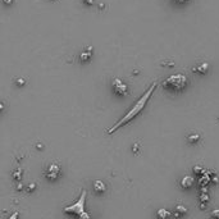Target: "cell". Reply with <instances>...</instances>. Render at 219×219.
<instances>
[{"label": "cell", "mask_w": 219, "mask_h": 219, "mask_svg": "<svg viewBox=\"0 0 219 219\" xmlns=\"http://www.w3.org/2000/svg\"><path fill=\"white\" fill-rule=\"evenodd\" d=\"M85 202H86V191L84 190L81 196H79V199L77 200V202L64 208V213L77 215V219H91L90 214L85 210Z\"/></svg>", "instance_id": "cell-2"}, {"label": "cell", "mask_w": 219, "mask_h": 219, "mask_svg": "<svg viewBox=\"0 0 219 219\" xmlns=\"http://www.w3.org/2000/svg\"><path fill=\"white\" fill-rule=\"evenodd\" d=\"M60 174V167L57 163H51L45 171V176L49 180H57Z\"/></svg>", "instance_id": "cell-4"}, {"label": "cell", "mask_w": 219, "mask_h": 219, "mask_svg": "<svg viewBox=\"0 0 219 219\" xmlns=\"http://www.w3.org/2000/svg\"><path fill=\"white\" fill-rule=\"evenodd\" d=\"M94 190L96 191L98 194H101V192H104V191L106 190V186H105V183L103 181H95L94 182Z\"/></svg>", "instance_id": "cell-6"}, {"label": "cell", "mask_w": 219, "mask_h": 219, "mask_svg": "<svg viewBox=\"0 0 219 219\" xmlns=\"http://www.w3.org/2000/svg\"><path fill=\"white\" fill-rule=\"evenodd\" d=\"M186 213H187V209L183 206V205H177V206H176V213H174L176 216H181V215H183Z\"/></svg>", "instance_id": "cell-9"}, {"label": "cell", "mask_w": 219, "mask_h": 219, "mask_svg": "<svg viewBox=\"0 0 219 219\" xmlns=\"http://www.w3.org/2000/svg\"><path fill=\"white\" fill-rule=\"evenodd\" d=\"M12 2H13V0H4V3H5V4H10Z\"/></svg>", "instance_id": "cell-15"}, {"label": "cell", "mask_w": 219, "mask_h": 219, "mask_svg": "<svg viewBox=\"0 0 219 219\" xmlns=\"http://www.w3.org/2000/svg\"><path fill=\"white\" fill-rule=\"evenodd\" d=\"M155 87H156V84H155V82H154V84L151 85V86H150L146 91H145V94L142 95V96L137 100V101H136V104L130 109V110L126 113V115L125 117H123V118H120L117 123H115V125L112 127V128H109L108 130V133L109 135H110V133H113V132H115L118 128H120V127H123V126H125V125H127V123L128 122H131L133 118H136V117H137L142 110H144V108L146 106V104H147V101H149V99L150 98H151V95H153V92H154V90H155Z\"/></svg>", "instance_id": "cell-1"}, {"label": "cell", "mask_w": 219, "mask_h": 219, "mask_svg": "<svg viewBox=\"0 0 219 219\" xmlns=\"http://www.w3.org/2000/svg\"><path fill=\"white\" fill-rule=\"evenodd\" d=\"M3 108H4V106H3V104L0 103V110H3Z\"/></svg>", "instance_id": "cell-17"}, {"label": "cell", "mask_w": 219, "mask_h": 219, "mask_svg": "<svg viewBox=\"0 0 219 219\" xmlns=\"http://www.w3.org/2000/svg\"><path fill=\"white\" fill-rule=\"evenodd\" d=\"M90 57H91V51H89V53H86V54H82V55H81V59L87 60V59H90Z\"/></svg>", "instance_id": "cell-11"}, {"label": "cell", "mask_w": 219, "mask_h": 219, "mask_svg": "<svg viewBox=\"0 0 219 219\" xmlns=\"http://www.w3.org/2000/svg\"><path fill=\"white\" fill-rule=\"evenodd\" d=\"M187 85V78L183 74H173L169 76L166 81L163 82V86L166 89H169L172 91H181Z\"/></svg>", "instance_id": "cell-3"}, {"label": "cell", "mask_w": 219, "mask_h": 219, "mask_svg": "<svg viewBox=\"0 0 219 219\" xmlns=\"http://www.w3.org/2000/svg\"><path fill=\"white\" fill-rule=\"evenodd\" d=\"M18 218V211H16V213H13L10 216H9V219H17Z\"/></svg>", "instance_id": "cell-13"}, {"label": "cell", "mask_w": 219, "mask_h": 219, "mask_svg": "<svg viewBox=\"0 0 219 219\" xmlns=\"http://www.w3.org/2000/svg\"><path fill=\"white\" fill-rule=\"evenodd\" d=\"M200 140V136L199 135H191V136H188V141L190 142H197Z\"/></svg>", "instance_id": "cell-10"}, {"label": "cell", "mask_w": 219, "mask_h": 219, "mask_svg": "<svg viewBox=\"0 0 219 219\" xmlns=\"http://www.w3.org/2000/svg\"><path fill=\"white\" fill-rule=\"evenodd\" d=\"M192 183H194V178H192V177H188V176L183 177L182 181H181V186H182L183 188L191 187V186H192Z\"/></svg>", "instance_id": "cell-7"}, {"label": "cell", "mask_w": 219, "mask_h": 219, "mask_svg": "<svg viewBox=\"0 0 219 219\" xmlns=\"http://www.w3.org/2000/svg\"><path fill=\"white\" fill-rule=\"evenodd\" d=\"M113 90L117 95H126L128 92V87L126 84H123V81H120L119 78L113 79Z\"/></svg>", "instance_id": "cell-5"}, {"label": "cell", "mask_w": 219, "mask_h": 219, "mask_svg": "<svg viewBox=\"0 0 219 219\" xmlns=\"http://www.w3.org/2000/svg\"><path fill=\"white\" fill-rule=\"evenodd\" d=\"M158 216L160 219H168L171 216V211L167 210V209H159L158 210Z\"/></svg>", "instance_id": "cell-8"}, {"label": "cell", "mask_w": 219, "mask_h": 219, "mask_svg": "<svg viewBox=\"0 0 219 219\" xmlns=\"http://www.w3.org/2000/svg\"><path fill=\"white\" fill-rule=\"evenodd\" d=\"M177 3H186V2H188V0H176Z\"/></svg>", "instance_id": "cell-14"}, {"label": "cell", "mask_w": 219, "mask_h": 219, "mask_svg": "<svg viewBox=\"0 0 219 219\" xmlns=\"http://www.w3.org/2000/svg\"><path fill=\"white\" fill-rule=\"evenodd\" d=\"M211 216H213V218H216V219H219V209H215V210H213V211H211Z\"/></svg>", "instance_id": "cell-12"}, {"label": "cell", "mask_w": 219, "mask_h": 219, "mask_svg": "<svg viewBox=\"0 0 219 219\" xmlns=\"http://www.w3.org/2000/svg\"><path fill=\"white\" fill-rule=\"evenodd\" d=\"M84 2H86L87 4H92V0H84Z\"/></svg>", "instance_id": "cell-16"}]
</instances>
